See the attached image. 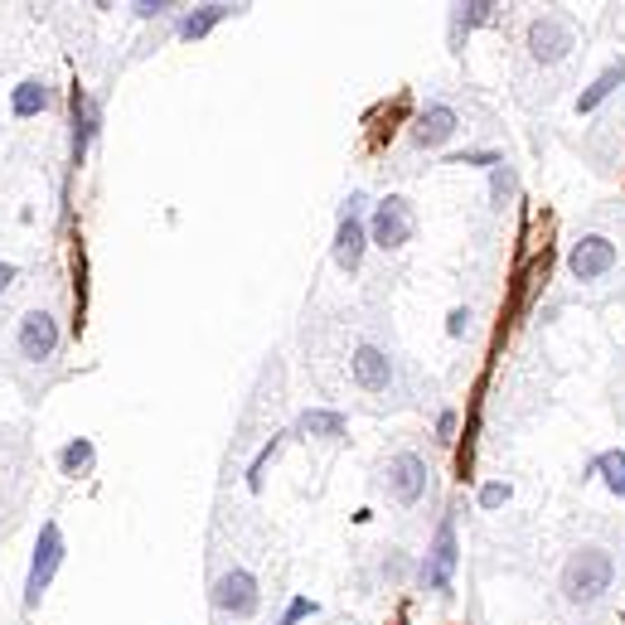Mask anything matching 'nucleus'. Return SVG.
I'll use <instances>...</instances> for the list:
<instances>
[{
    "label": "nucleus",
    "instance_id": "f257e3e1",
    "mask_svg": "<svg viewBox=\"0 0 625 625\" xmlns=\"http://www.w3.org/2000/svg\"><path fill=\"white\" fill-rule=\"evenodd\" d=\"M557 587H563L567 606H596L611 587H616V557H611L602 543H582V548L567 553Z\"/></svg>",
    "mask_w": 625,
    "mask_h": 625
},
{
    "label": "nucleus",
    "instance_id": "f03ea898",
    "mask_svg": "<svg viewBox=\"0 0 625 625\" xmlns=\"http://www.w3.org/2000/svg\"><path fill=\"white\" fill-rule=\"evenodd\" d=\"M350 379L359 393H369L374 403H397L403 397V374H397V359L374 340H359L350 350Z\"/></svg>",
    "mask_w": 625,
    "mask_h": 625
},
{
    "label": "nucleus",
    "instance_id": "7ed1b4c3",
    "mask_svg": "<svg viewBox=\"0 0 625 625\" xmlns=\"http://www.w3.org/2000/svg\"><path fill=\"white\" fill-rule=\"evenodd\" d=\"M427 485H432V461L422 456V451H393V456L379 465V490L389 504H397V510L422 504Z\"/></svg>",
    "mask_w": 625,
    "mask_h": 625
},
{
    "label": "nucleus",
    "instance_id": "20e7f679",
    "mask_svg": "<svg viewBox=\"0 0 625 625\" xmlns=\"http://www.w3.org/2000/svg\"><path fill=\"white\" fill-rule=\"evenodd\" d=\"M364 252H369V194L354 190L340 204L335 238H330V258H335V268L344 276H354L359 268H364Z\"/></svg>",
    "mask_w": 625,
    "mask_h": 625
},
{
    "label": "nucleus",
    "instance_id": "39448f33",
    "mask_svg": "<svg viewBox=\"0 0 625 625\" xmlns=\"http://www.w3.org/2000/svg\"><path fill=\"white\" fill-rule=\"evenodd\" d=\"M63 557H69V538H63L59 518H44V524H39V538H34V553H30V572H24V611H39L44 592L54 587Z\"/></svg>",
    "mask_w": 625,
    "mask_h": 625
},
{
    "label": "nucleus",
    "instance_id": "423d86ee",
    "mask_svg": "<svg viewBox=\"0 0 625 625\" xmlns=\"http://www.w3.org/2000/svg\"><path fill=\"white\" fill-rule=\"evenodd\" d=\"M524 49H528V63H538V69H557V63L577 49V20H572L567 10H543V16L528 20Z\"/></svg>",
    "mask_w": 625,
    "mask_h": 625
},
{
    "label": "nucleus",
    "instance_id": "0eeeda50",
    "mask_svg": "<svg viewBox=\"0 0 625 625\" xmlns=\"http://www.w3.org/2000/svg\"><path fill=\"white\" fill-rule=\"evenodd\" d=\"M456 563H461L456 514H442V524H436V534H432V543H427V553H422V563H417V587H422V592L446 596V592H451V582H456Z\"/></svg>",
    "mask_w": 625,
    "mask_h": 625
},
{
    "label": "nucleus",
    "instance_id": "6e6552de",
    "mask_svg": "<svg viewBox=\"0 0 625 625\" xmlns=\"http://www.w3.org/2000/svg\"><path fill=\"white\" fill-rule=\"evenodd\" d=\"M417 238V209L407 194H383L379 204H369V243L383 252H397Z\"/></svg>",
    "mask_w": 625,
    "mask_h": 625
},
{
    "label": "nucleus",
    "instance_id": "1a4fd4ad",
    "mask_svg": "<svg viewBox=\"0 0 625 625\" xmlns=\"http://www.w3.org/2000/svg\"><path fill=\"white\" fill-rule=\"evenodd\" d=\"M59 344H63V330H59V315L54 311H24L16 321V359L20 364H54L59 359Z\"/></svg>",
    "mask_w": 625,
    "mask_h": 625
},
{
    "label": "nucleus",
    "instance_id": "9d476101",
    "mask_svg": "<svg viewBox=\"0 0 625 625\" xmlns=\"http://www.w3.org/2000/svg\"><path fill=\"white\" fill-rule=\"evenodd\" d=\"M209 602H214L219 616L229 621H252L262 606V582L252 577L248 567H229L214 577V587H209Z\"/></svg>",
    "mask_w": 625,
    "mask_h": 625
},
{
    "label": "nucleus",
    "instance_id": "9b49d317",
    "mask_svg": "<svg viewBox=\"0 0 625 625\" xmlns=\"http://www.w3.org/2000/svg\"><path fill=\"white\" fill-rule=\"evenodd\" d=\"M621 252L606 233H582L577 243L567 248V276L572 282H602V276L616 272Z\"/></svg>",
    "mask_w": 625,
    "mask_h": 625
},
{
    "label": "nucleus",
    "instance_id": "f8f14e48",
    "mask_svg": "<svg viewBox=\"0 0 625 625\" xmlns=\"http://www.w3.org/2000/svg\"><path fill=\"white\" fill-rule=\"evenodd\" d=\"M69 108H73V137H69V161L73 170L88 161V151H92V141L102 137V102L92 98L88 88H73L69 92Z\"/></svg>",
    "mask_w": 625,
    "mask_h": 625
},
{
    "label": "nucleus",
    "instance_id": "ddd939ff",
    "mask_svg": "<svg viewBox=\"0 0 625 625\" xmlns=\"http://www.w3.org/2000/svg\"><path fill=\"white\" fill-rule=\"evenodd\" d=\"M461 131V112L451 108V102H427V108H422L417 117H412V145H417V151H442V145L451 141Z\"/></svg>",
    "mask_w": 625,
    "mask_h": 625
},
{
    "label": "nucleus",
    "instance_id": "4468645a",
    "mask_svg": "<svg viewBox=\"0 0 625 625\" xmlns=\"http://www.w3.org/2000/svg\"><path fill=\"white\" fill-rule=\"evenodd\" d=\"M500 20H504V6H495V0H461V6H451V16H446L451 49H461L465 34L490 30V24H500Z\"/></svg>",
    "mask_w": 625,
    "mask_h": 625
},
{
    "label": "nucleus",
    "instance_id": "2eb2a0df",
    "mask_svg": "<svg viewBox=\"0 0 625 625\" xmlns=\"http://www.w3.org/2000/svg\"><path fill=\"white\" fill-rule=\"evenodd\" d=\"M243 6H223V0H214V6H190V10H175V34L184 39V44H194V39L214 34L223 20H233Z\"/></svg>",
    "mask_w": 625,
    "mask_h": 625
},
{
    "label": "nucleus",
    "instance_id": "dca6fc26",
    "mask_svg": "<svg viewBox=\"0 0 625 625\" xmlns=\"http://www.w3.org/2000/svg\"><path fill=\"white\" fill-rule=\"evenodd\" d=\"M49 108H54V88H49L44 78H24V83L10 88V117H16V122L44 117Z\"/></svg>",
    "mask_w": 625,
    "mask_h": 625
},
{
    "label": "nucleus",
    "instance_id": "f3484780",
    "mask_svg": "<svg viewBox=\"0 0 625 625\" xmlns=\"http://www.w3.org/2000/svg\"><path fill=\"white\" fill-rule=\"evenodd\" d=\"M621 88H625V59H611L606 69L596 73L587 88H582V98H577V117L596 112V108H602V102H611V98H616Z\"/></svg>",
    "mask_w": 625,
    "mask_h": 625
},
{
    "label": "nucleus",
    "instance_id": "a211bd4d",
    "mask_svg": "<svg viewBox=\"0 0 625 625\" xmlns=\"http://www.w3.org/2000/svg\"><path fill=\"white\" fill-rule=\"evenodd\" d=\"M291 432L305 436V442H335V436H344V412H335V407H305Z\"/></svg>",
    "mask_w": 625,
    "mask_h": 625
},
{
    "label": "nucleus",
    "instance_id": "6ab92c4d",
    "mask_svg": "<svg viewBox=\"0 0 625 625\" xmlns=\"http://www.w3.org/2000/svg\"><path fill=\"white\" fill-rule=\"evenodd\" d=\"M59 475H69V481H78V475H88L92 465H98V446H92V436H73V442L59 446Z\"/></svg>",
    "mask_w": 625,
    "mask_h": 625
},
{
    "label": "nucleus",
    "instance_id": "aec40b11",
    "mask_svg": "<svg viewBox=\"0 0 625 625\" xmlns=\"http://www.w3.org/2000/svg\"><path fill=\"white\" fill-rule=\"evenodd\" d=\"M592 471L606 481L611 495H621V500H625V451H602V456L592 461Z\"/></svg>",
    "mask_w": 625,
    "mask_h": 625
},
{
    "label": "nucleus",
    "instance_id": "412c9836",
    "mask_svg": "<svg viewBox=\"0 0 625 625\" xmlns=\"http://www.w3.org/2000/svg\"><path fill=\"white\" fill-rule=\"evenodd\" d=\"M514 184H518V180H514V165H510V161L490 170V204H495V209L510 204V199H514Z\"/></svg>",
    "mask_w": 625,
    "mask_h": 625
},
{
    "label": "nucleus",
    "instance_id": "4be33fe9",
    "mask_svg": "<svg viewBox=\"0 0 625 625\" xmlns=\"http://www.w3.org/2000/svg\"><path fill=\"white\" fill-rule=\"evenodd\" d=\"M446 165H475V170H495V165H504V155H500V151H456V155H446Z\"/></svg>",
    "mask_w": 625,
    "mask_h": 625
},
{
    "label": "nucleus",
    "instance_id": "5701e85b",
    "mask_svg": "<svg viewBox=\"0 0 625 625\" xmlns=\"http://www.w3.org/2000/svg\"><path fill=\"white\" fill-rule=\"evenodd\" d=\"M137 20H161V16H170V10H180L175 0H137V6H127Z\"/></svg>",
    "mask_w": 625,
    "mask_h": 625
},
{
    "label": "nucleus",
    "instance_id": "b1692460",
    "mask_svg": "<svg viewBox=\"0 0 625 625\" xmlns=\"http://www.w3.org/2000/svg\"><path fill=\"white\" fill-rule=\"evenodd\" d=\"M315 611H321V606H315V602H305V596H296V602H291V606H286V616H282V621H276V625H301V621H311V616H315Z\"/></svg>",
    "mask_w": 625,
    "mask_h": 625
},
{
    "label": "nucleus",
    "instance_id": "393cba45",
    "mask_svg": "<svg viewBox=\"0 0 625 625\" xmlns=\"http://www.w3.org/2000/svg\"><path fill=\"white\" fill-rule=\"evenodd\" d=\"M510 500V485H500V481H490L481 485V510H500V504Z\"/></svg>",
    "mask_w": 625,
    "mask_h": 625
},
{
    "label": "nucleus",
    "instance_id": "a878e982",
    "mask_svg": "<svg viewBox=\"0 0 625 625\" xmlns=\"http://www.w3.org/2000/svg\"><path fill=\"white\" fill-rule=\"evenodd\" d=\"M465 330H471V311H465V305H456V311L446 315V335H451V340H461Z\"/></svg>",
    "mask_w": 625,
    "mask_h": 625
},
{
    "label": "nucleus",
    "instance_id": "bb28decb",
    "mask_svg": "<svg viewBox=\"0 0 625 625\" xmlns=\"http://www.w3.org/2000/svg\"><path fill=\"white\" fill-rule=\"evenodd\" d=\"M16 276H20V268H16V262H0V296H6V291L16 286Z\"/></svg>",
    "mask_w": 625,
    "mask_h": 625
},
{
    "label": "nucleus",
    "instance_id": "cd10ccee",
    "mask_svg": "<svg viewBox=\"0 0 625 625\" xmlns=\"http://www.w3.org/2000/svg\"><path fill=\"white\" fill-rule=\"evenodd\" d=\"M451 432H456V412H442V417H436V436L451 442Z\"/></svg>",
    "mask_w": 625,
    "mask_h": 625
},
{
    "label": "nucleus",
    "instance_id": "c85d7f7f",
    "mask_svg": "<svg viewBox=\"0 0 625 625\" xmlns=\"http://www.w3.org/2000/svg\"><path fill=\"white\" fill-rule=\"evenodd\" d=\"M0 436H6V432H0ZM0 461H6V442H0Z\"/></svg>",
    "mask_w": 625,
    "mask_h": 625
}]
</instances>
